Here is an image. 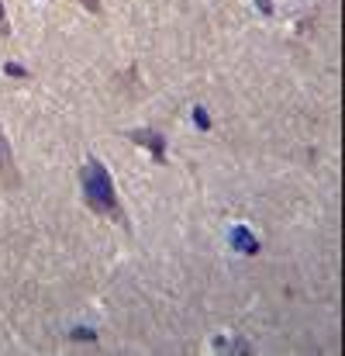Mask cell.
I'll return each mask as SVG.
<instances>
[{"mask_svg": "<svg viewBox=\"0 0 345 356\" xmlns=\"http://www.w3.org/2000/svg\"><path fill=\"white\" fill-rule=\"evenodd\" d=\"M10 170V152H7V142H3V131H0V173Z\"/></svg>", "mask_w": 345, "mask_h": 356, "instance_id": "obj_3", "label": "cell"}, {"mask_svg": "<svg viewBox=\"0 0 345 356\" xmlns=\"http://www.w3.org/2000/svg\"><path fill=\"white\" fill-rule=\"evenodd\" d=\"M76 3H83V7H87V10H94V14L101 10V0H76Z\"/></svg>", "mask_w": 345, "mask_h": 356, "instance_id": "obj_4", "label": "cell"}, {"mask_svg": "<svg viewBox=\"0 0 345 356\" xmlns=\"http://www.w3.org/2000/svg\"><path fill=\"white\" fill-rule=\"evenodd\" d=\"M0 31H7V14H3V3H0Z\"/></svg>", "mask_w": 345, "mask_h": 356, "instance_id": "obj_5", "label": "cell"}, {"mask_svg": "<svg viewBox=\"0 0 345 356\" xmlns=\"http://www.w3.org/2000/svg\"><path fill=\"white\" fill-rule=\"evenodd\" d=\"M80 187H83V201L90 211L111 218V222H121L124 225V211H121V201H117V191H115V180L111 173L104 170V163L97 156H90L80 170Z\"/></svg>", "mask_w": 345, "mask_h": 356, "instance_id": "obj_1", "label": "cell"}, {"mask_svg": "<svg viewBox=\"0 0 345 356\" xmlns=\"http://www.w3.org/2000/svg\"><path fill=\"white\" fill-rule=\"evenodd\" d=\"M131 142H135V145H149L155 159L166 156V142H162V135L152 131V128H138V131H131Z\"/></svg>", "mask_w": 345, "mask_h": 356, "instance_id": "obj_2", "label": "cell"}]
</instances>
